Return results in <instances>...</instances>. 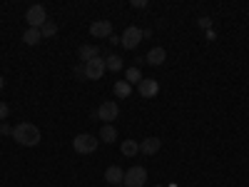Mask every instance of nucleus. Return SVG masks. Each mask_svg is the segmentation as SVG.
I'll list each match as a JSON object with an SVG mask.
<instances>
[{
  "label": "nucleus",
  "mask_w": 249,
  "mask_h": 187,
  "mask_svg": "<svg viewBox=\"0 0 249 187\" xmlns=\"http://www.w3.org/2000/svg\"><path fill=\"white\" fill-rule=\"evenodd\" d=\"M144 180H147V170L140 168V165H135V168L124 172V187H142Z\"/></svg>",
  "instance_id": "nucleus-5"
},
{
  "label": "nucleus",
  "mask_w": 249,
  "mask_h": 187,
  "mask_svg": "<svg viewBox=\"0 0 249 187\" xmlns=\"http://www.w3.org/2000/svg\"><path fill=\"white\" fill-rule=\"evenodd\" d=\"M112 90H115V95H117V97H130V93H132V85H130L127 80H117Z\"/></svg>",
  "instance_id": "nucleus-15"
},
{
  "label": "nucleus",
  "mask_w": 249,
  "mask_h": 187,
  "mask_svg": "<svg viewBox=\"0 0 249 187\" xmlns=\"http://www.w3.org/2000/svg\"><path fill=\"white\" fill-rule=\"evenodd\" d=\"M124 80H127L130 85H140V82H142V73H140V68H127V73H124Z\"/></svg>",
  "instance_id": "nucleus-19"
},
{
  "label": "nucleus",
  "mask_w": 249,
  "mask_h": 187,
  "mask_svg": "<svg viewBox=\"0 0 249 187\" xmlns=\"http://www.w3.org/2000/svg\"><path fill=\"white\" fill-rule=\"evenodd\" d=\"M155 187H164V185H155Z\"/></svg>",
  "instance_id": "nucleus-26"
},
{
  "label": "nucleus",
  "mask_w": 249,
  "mask_h": 187,
  "mask_svg": "<svg viewBox=\"0 0 249 187\" xmlns=\"http://www.w3.org/2000/svg\"><path fill=\"white\" fill-rule=\"evenodd\" d=\"M10 115V108H8V102H3V100H0V120H5Z\"/></svg>",
  "instance_id": "nucleus-21"
},
{
  "label": "nucleus",
  "mask_w": 249,
  "mask_h": 187,
  "mask_svg": "<svg viewBox=\"0 0 249 187\" xmlns=\"http://www.w3.org/2000/svg\"><path fill=\"white\" fill-rule=\"evenodd\" d=\"M90 35L92 37H110L112 35V23L110 20H95L90 25Z\"/></svg>",
  "instance_id": "nucleus-8"
},
{
  "label": "nucleus",
  "mask_w": 249,
  "mask_h": 187,
  "mask_svg": "<svg viewBox=\"0 0 249 187\" xmlns=\"http://www.w3.org/2000/svg\"><path fill=\"white\" fill-rule=\"evenodd\" d=\"M105 68L112 70V73L122 70V57H120V55H107V57H105Z\"/></svg>",
  "instance_id": "nucleus-18"
},
{
  "label": "nucleus",
  "mask_w": 249,
  "mask_h": 187,
  "mask_svg": "<svg viewBox=\"0 0 249 187\" xmlns=\"http://www.w3.org/2000/svg\"><path fill=\"white\" fill-rule=\"evenodd\" d=\"M13 140L18 145H25V148H35V145L40 142V130L33 122H20V125L13 128Z\"/></svg>",
  "instance_id": "nucleus-1"
},
{
  "label": "nucleus",
  "mask_w": 249,
  "mask_h": 187,
  "mask_svg": "<svg viewBox=\"0 0 249 187\" xmlns=\"http://www.w3.org/2000/svg\"><path fill=\"white\" fill-rule=\"evenodd\" d=\"M137 90H140L142 97H155V95L160 93V82L152 80V77H142V82L137 85Z\"/></svg>",
  "instance_id": "nucleus-9"
},
{
  "label": "nucleus",
  "mask_w": 249,
  "mask_h": 187,
  "mask_svg": "<svg viewBox=\"0 0 249 187\" xmlns=\"http://www.w3.org/2000/svg\"><path fill=\"white\" fill-rule=\"evenodd\" d=\"M25 20H28V28H43L48 23V10L43 5H30L28 13H25Z\"/></svg>",
  "instance_id": "nucleus-2"
},
{
  "label": "nucleus",
  "mask_w": 249,
  "mask_h": 187,
  "mask_svg": "<svg viewBox=\"0 0 249 187\" xmlns=\"http://www.w3.org/2000/svg\"><path fill=\"white\" fill-rule=\"evenodd\" d=\"M117 115H120V108H117L115 100H107V102H102V105L97 108V117L105 120V125H110L112 120H117Z\"/></svg>",
  "instance_id": "nucleus-6"
},
{
  "label": "nucleus",
  "mask_w": 249,
  "mask_h": 187,
  "mask_svg": "<svg viewBox=\"0 0 249 187\" xmlns=\"http://www.w3.org/2000/svg\"><path fill=\"white\" fill-rule=\"evenodd\" d=\"M100 140L115 142V140H117V130L112 128V125H102V128H100Z\"/></svg>",
  "instance_id": "nucleus-17"
},
{
  "label": "nucleus",
  "mask_w": 249,
  "mask_h": 187,
  "mask_svg": "<svg viewBox=\"0 0 249 187\" xmlns=\"http://www.w3.org/2000/svg\"><path fill=\"white\" fill-rule=\"evenodd\" d=\"M120 150H122V155H124V157H135V155L140 152V145H137L135 140H124Z\"/></svg>",
  "instance_id": "nucleus-16"
},
{
  "label": "nucleus",
  "mask_w": 249,
  "mask_h": 187,
  "mask_svg": "<svg viewBox=\"0 0 249 187\" xmlns=\"http://www.w3.org/2000/svg\"><path fill=\"white\" fill-rule=\"evenodd\" d=\"M102 75H105V60L102 57H95V60L85 62V77L88 80H100Z\"/></svg>",
  "instance_id": "nucleus-7"
},
{
  "label": "nucleus",
  "mask_w": 249,
  "mask_h": 187,
  "mask_svg": "<svg viewBox=\"0 0 249 187\" xmlns=\"http://www.w3.org/2000/svg\"><path fill=\"white\" fill-rule=\"evenodd\" d=\"M77 55H80V60H82V65H85V62H90V60L100 57V50H97L95 45H82V48L77 50Z\"/></svg>",
  "instance_id": "nucleus-13"
},
{
  "label": "nucleus",
  "mask_w": 249,
  "mask_h": 187,
  "mask_svg": "<svg viewBox=\"0 0 249 187\" xmlns=\"http://www.w3.org/2000/svg\"><path fill=\"white\" fill-rule=\"evenodd\" d=\"M23 40H25V45H37L40 40H43V33H40L37 28H28L23 33Z\"/></svg>",
  "instance_id": "nucleus-14"
},
{
  "label": "nucleus",
  "mask_w": 249,
  "mask_h": 187,
  "mask_svg": "<svg viewBox=\"0 0 249 187\" xmlns=\"http://www.w3.org/2000/svg\"><path fill=\"white\" fill-rule=\"evenodd\" d=\"M3 88H5V80H3V77H0V90H3Z\"/></svg>",
  "instance_id": "nucleus-25"
},
{
  "label": "nucleus",
  "mask_w": 249,
  "mask_h": 187,
  "mask_svg": "<svg viewBox=\"0 0 249 187\" xmlns=\"http://www.w3.org/2000/svg\"><path fill=\"white\" fill-rule=\"evenodd\" d=\"M135 8H147V0H132Z\"/></svg>",
  "instance_id": "nucleus-23"
},
{
  "label": "nucleus",
  "mask_w": 249,
  "mask_h": 187,
  "mask_svg": "<svg viewBox=\"0 0 249 187\" xmlns=\"http://www.w3.org/2000/svg\"><path fill=\"white\" fill-rule=\"evenodd\" d=\"M160 140L157 137H147V140H144V142H140V152L142 155H155L157 150H160Z\"/></svg>",
  "instance_id": "nucleus-12"
},
{
  "label": "nucleus",
  "mask_w": 249,
  "mask_h": 187,
  "mask_svg": "<svg viewBox=\"0 0 249 187\" xmlns=\"http://www.w3.org/2000/svg\"><path fill=\"white\" fill-rule=\"evenodd\" d=\"M107 43H110V45H120V37H117V35H110Z\"/></svg>",
  "instance_id": "nucleus-24"
},
{
  "label": "nucleus",
  "mask_w": 249,
  "mask_h": 187,
  "mask_svg": "<svg viewBox=\"0 0 249 187\" xmlns=\"http://www.w3.org/2000/svg\"><path fill=\"white\" fill-rule=\"evenodd\" d=\"M0 132H3V135H13V128L8 122H3V125H0Z\"/></svg>",
  "instance_id": "nucleus-22"
},
{
  "label": "nucleus",
  "mask_w": 249,
  "mask_h": 187,
  "mask_svg": "<svg viewBox=\"0 0 249 187\" xmlns=\"http://www.w3.org/2000/svg\"><path fill=\"white\" fill-rule=\"evenodd\" d=\"M105 180H107L110 185H122V182H124V172L117 168V165H112V168L105 170Z\"/></svg>",
  "instance_id": "nucleus-11"
},
{
  "label": "nucleus",
  "mask_w": 249,
  "mask_h": 187,
  "mask_svg": "<svg viewBox=\"0 0 249 187\" xmlns=\"http://www.w3.org/2000/svg\"><path fill=\"white\" fill-rule=\"evenodd\" d=\"M140 40H142V30L135 28V25H130V28H124V33L120 35V45L124 50H135L140 45Z\"/></svg>",
  "instance_id": "nucleus-4"
},
{
  "label": "nucleus",
  "mask_w": 249,
  "mask_h": 187,
  "mask_svg": "<svg viewBox=\"0 0 249 187\" xmlns=\"http://www.w3.org/2000/svg\"><path fill=\"white\" fill-rule=\"evenodd\" d=\"M97 145H100V140L92 137V135H77V137L72 140V148H75V152H80V155H90V152H95V150H97Z\"/></svg>",
  "instance_id": "nucleus-3"
},
{
  "label": "nucleus",
  "mask_w": 249,
  "mask_h": 187,
  "mask_svg": "<svg viewBox=\"0 0 249 187\" xmlns=\"http://www.w3.org/2000/svg\"><path fill=\"white\" fill-rule=\"evenodd\" d=\"M144 60H147L150 65H155V68H157V65H162V62L167 60V53H164V48H152Z\"/></svg>",
  "instance_id": "nucleus-10"
},
{
  "label": "nucleus",
  "mask_w": 249,
  "mask_h": 187,
  "mask_svg": "<svg viewBox=\"0 0 249 187\" xmlns=\"http://www.w3.org/2000/svg\"><path fill=\"white\" fill-rule=\"evenodd\" d=\"M40 33H43V37H53V35L57 33V25L53 23V20H48V23H45L43 28H40Z\"/></svg>",
  "instance_id": "nucleus-20"
}]
</instances>
